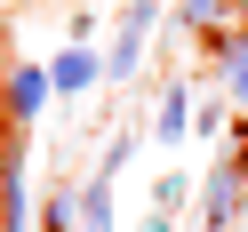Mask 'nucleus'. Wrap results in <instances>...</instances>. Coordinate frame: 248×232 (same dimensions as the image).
I'll use <instances>...</instances> for the list:
<instances>
[{
  "instance_id": "obj_1",
  "label": "nucleus",
  "mask_w": 248,
  "mask_h": 232,
  "mask_svg": "<svg viewBox=\"0 0 248 232\" xmlns=\"http://www.w3.org/2000/svg\"><path fill=\"white\" fill-rule=\"evenodd\" d=\"M192 216H200V232H232L248 216V168L208 160V176H200V192H192Z\"/></svg>"
},
{
  "instance_id": "obj_2",
  "label": "nucleus",
  "mask_w": 248,
  "mask_h": 232,
  "mask_svg": "<svg viewBox=\"0 0 248 232\" xmlns=\"http://www.w3.org/2000/svg\"><path fill=\"white\" fill-rule=\"evenodd\" d=\"M152 24H160V8H128V16H120V40L104 48V80H136V64H144V40H152Z\"/></svg>"
},
{
  "instance_id": "obj_3",
  "label": "nucleus",
  "mask_w": 248,
  "mask_h": 232,
  "mask_svg": "<svg viewBox=\"0 0 248 232\" xmlns=\"http://www.w3.org/2000/svg\"><path fill=\"white\" fill-rule=\"evenodd\" d=\"M48 96H56V88H48V64H16L8 80H0V112L16 120V128H24V120H40V104H48Z\"/></svg>"
},
{
  "instance_id": "obj_4",
  "label": "nucleus",
  "mask_w": 248,
  "mask_h": 232,
  "mask_svg": "<svg viewBox=\"0 0 248 232\" xmlns=\"http://www.w3.org/2000/svg\"><path fill=\"white\" fill-rule=\"evenodd\" d=\"M208 80H216V96H224L232 112H248V40H232V48H208Z\"/></svg>"
},
{
  "instance_id": "obj_5",
  "label": "nucleus",
  "mask_w": 248,
  "mask_h": 232,
  "mask_svg": "<svg viewBox=\"0 0 248 232\" xmlns=\"http://www.w3.org/2000/svg\"><path fill=\"white\" fill-rule=\"evenodd\" d=\"M96 80H104V56H96V48H64V56L48 64V88H56V96H88Z\"/></svg>"
},
{
  "instance_id": "obj_6",
  "label": "nucleus",
  "mask_w": 248,
  "mask_h": 232,
  "mask_svg": "<svg viewBox=\"0 0 248 232\" xmlns=\"http://www.w3.org/2000/svg\"><path fill=\"white\" fill-rule=\"evenodd\" d=\"M152 136H160V144H184V136H192V88H184V80L160 88V104H152Z\"/></svg>"
},
{
  "instance_id": "obj_7",
  "label": "nucleus",
  "mask_w": 248,
  "mask_h": 232,
  "mask_svg": "<svg viewBox=\"0 0 248 232\" xmlns=\"http://www.w3.org/2000/svg\"><path fill=\"white\" fill-rule=\"evenodd\" d=\"M40 232H80V184H56L40 200Z\"/></svg>"
},
{
  "instance_id": "obj_8",
  "label": "nucleus",
  "mask_w": 248,
  "mask_h": 232,
  "mask_svg": "<svg viewBox=\"0 0 248 232\" xmlns=\"http://www.w3.org/2000/svg\"><path fill=\"white\" fill-rule=\"evenodd\" d=\"M0 232H40V200L24 192V176L8 184V200H0Z\"/></svg>"
},
{
  "instance_id": "obj_9",
  "label": "nucleus",
  "mask_w": 248,
  "mask_h": 232,
  "mask_svg": "<svg viewBox=\"0 0 248 232\" xmlns=\"http://www.w3.org/2000/svg\"><path fill=\"white\" fill-rule=\"evenodd\" d=\"M80 232H112V184H80Z\"/></svg>"
},
{
  "instance_id": "obj_10",
  "label": "nucleus",
  "mask_w": 248,
  "mask_h": 232,
  "mask_svg": "<svg viewBox=\"0 0 248 232\" xmlns=\"http://www.w3.org/2000/svg\"><path fill=\"white\" fill-rule=\"evenodd\" d=\"M224 112H232V104L216 96V88H208V96L192 104V136H200V144H216V136H232V128H224Z\"/></svg>"
},
{
  "instance_id": "obj_11",
  "label": "nucleus",
  "mask_w": 248,
  "mask_h": 232,
  "mask_svg": "<svg viewBox=\"0 0 248 232\" xmlns=\"http://www.w3.org/2000/svg\"><path fill=\"white\" fill-rule=\"evenodd\" d=\"M216 16H224V0H176V24H184L192 40H208V24H216Z\"/></svg>"
},
{
  "instance_id": "obj_12",
  "label": "nucleus",
  "mask_w": 248,
  "mask_h": 232,
  "mask_svg": "<svg viewBox=\"0 0 248 232\" xmlns=\"http://www.w3.org/2000/svg\"><path fill=\"white\" fill-rule=\"evenodd\" d=\"M192 192H200L192 176H160V184H152V216H176V208H184Z\"/></svg>"
},
{
  "instance_id": "obj_13",
  "label": "nucleus",
  "mask_w": 248,
  "mask_h": 232,
  "mask_svg": "<svg viewBox=\"0 0 248 232\" xmlns=\"http://www.w3.org/2000/svg\"><path fill=\"white\" fill-rule=\"evenodd\" d=\"M128 152H136V136H112V144H104V160H96V184H112L120 168H128Z\"/></svg>"
},
{
  "instance_id": "obj_14",
  "label": "nucleus",
  "mask_w": 248,
  "mask_h": 232,
  "mask_svg": "<svg viewBox=\"0 0 248 232\" xmlns=\"http://www.w3.org/2000/svg\"><path fill=\"white\" fill-rule=\"evenodd\" d=\"M216 160H232V168H248V128H232V136H224V152H216Z\"/></svg>"
},
{
  "instance_id": "obj_15",
  "label": "nucleus",
  "mask_w": 248,
  "mask_h": 232,
  "mask_svg": "<svg viewBox=\"0 0 248 232\" xmlns=\"http://www.w3.org/2000/svg\"><path fill=\"white\" fill-rule=\"evenodd\" d=\"M8 184H16V160H8V144H0V200H8Z\"/></svg>"
},
{
  "instance_id": "obj_16",
  "label": "nucleus",
  "mask_w": 248,
  "mask_h": 232,
  "mask_svg": "<svg viewBox=\"0 0 248 232\" xmlns=\"http://www.w3.org/2000/svg\"><path fill=\"white\" fill-rule=\"evenodd\" d=\"M128 8H168V0H128Z\"/></svg>"
}]
</instances>
